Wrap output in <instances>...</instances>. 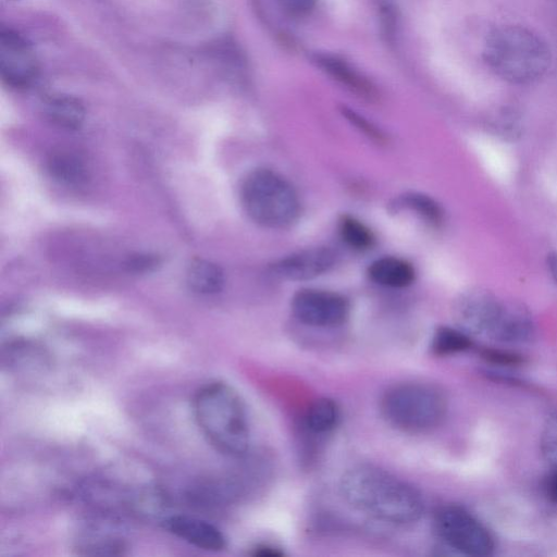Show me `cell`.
I'll return each instance as SVG.
<instances>
[{"label": "cell", "mask_w": 557, "mask_h": 557, "mask_svg": "<svg viewBox=\"0 0 557 557\" xmlns=\"http://www.w3.org/2000/svg\"><path fill=\"white\" fill-rule=\"evenodd\" d=\"M339 491L355 509L396 524L417 521L424 510L421 494L407 482L374 466L359 465L341 478Z\"/></svg>", "instance_id": "6da1fadb"}, {"label": "cell", "mask_w": 557, "mask_h": 557, "mask_svg": "<svg viewBox=\"0 0 557 557\" xmlns=\"http://www.w3.org/2000/svg\"><path fill=\"white\" fill-rule=\"evenodd\" d=\"M193 411L201 433L219 453L230 457L246 454L250 430L238 393L224 382H211L194 396Z\"/></svg>", "instance_id": "7a4b0ae2"}, {"label": "cell", "mask_w": 557, "mask_h": 557, "mask_svg": "<svg viewBox=\"0 0 557 557\" xmlns=\"http://www.w3.org/2000/svg\"><path fill=\"white\" fill-rule=\"evenodd\" d=\"M483 57L497 76L513 84L536 81L550 64V50L546 41L533 30L519 25H504L490 32Z\"/></svg>", "instance_id": "3957f363"}, {"label": "cell", "mask_w": 557, "mask_h": 557, "mask_svg": "<svg viewBox=\"0 0 557 557\" xmlns=\"http://www.w3.org/2000/svg\"><path fill=\"white\" fill-rule=\"evenodd\" d=\"M240 198L249 218L264 227H288L300 214L296 190L285 177L270 169L250 172L243 182Z\"/></svg>", "instance_id": "277c9868"}, {"label": "cell", "mask_w": 557, "mask_h": 557, "mask_svg": "<svg viewBox=\"0 0 557 557\" xmlns=\"http://www.w3.org/2000/svg\"><path fill=\"white\" fill-rule=\"evenodd\" d=\"M383 418L392 426L421 433L437 426L445 418L447 400L435 386L405 382L387 388L380 404Z\"/></svg>", "instance_id": "5b68a950"}, {"label": "cell", "mask_w": 557, "mask_h": 557, "mask_svg": "<svg viewBox=\"0 0 557 557\" xmlns=\"http://www.w3.org/2000/svg\"><path fill=\"white\" fill-rule=\"evenodd\" d=\"M435 525L443 541L463 555L484 557L494 550V539L490 531L461 506L441 507L435 515Z\"/></svg>", "instance_id": "8992f818"}, {"label": "cell", "mask_w": 557, "mask_h": 557, "mask_svg": "<svg viewBox=\"0 0 557 557\" xmlns=\"http://www.w3.org/2000/svg\"><path fill=\"white\" fill-rule=\"evenodd\" d=\"M292 310L297 320L306 325L334 327L348 319L350 306L338 293L305 288L294 295Z\"/></svg>", "instance_id": "52a82bcc"}, {"label": "cell", "mask_w": 557, "mask_h": 557, "mask_svg": "<svg viewBox=\"0 0 557 557\" xmlns=\"http://www.w3.org/2000/svg\"><path fill=\"white\" fill-rule=\"evenodd\" d=\"M38 60L30 44L18 33L0 30V74L10 86H29L38 75Z\"/></svg>", "instance_id": "ba28073f"}, {"label": "cell", "mask_w": 557, "mask_h": 557, "mask_svg": "<svg viewBox=\"0 0 557 557\" xmlns=\"http://www.w3.org/2000/svg\"><path fill=\"white\" fill-rule=\"evenodd\" d=\"M500 300L485 288H473L461 294L454 306L458 327L469 335H487Z\"/></svg>", "instance_id": "9c48e42d"}, {"label": "cell", "mask_w": 557, "mask_h": 557, "mask_svg": "<svg viewBox=\"0 0 557 557\" xmlns=\"http://www.w3.org/2000/svg\"><path fill=\"white\" fill-rule=\"evenodd\" d=\"M336 253L327 247H317L292 253L274 262L271 273L286 281H306L322 275L336 262Z\"/></svg>", "instance_id": "30bf717a"}, {"label": "cell", "mask_w": 557, "mask_h": 557, "mask_svg": "<svg viewBox=\"0 0 557 557\" xmlns=\"http://www.w3.org/2000/svg\"><path fill=\"white\" fill-rule=\"evenodd\" d=\"M534 335V320L528 307L516 300H500L487 336L495 341L518 344Z\"/></svg>", "instance_id": "8fae6325"}, {"label": "cell", "mask_w": 557, "mask_h": 557, "mask_svg": "<svg viewBox=\"0 0 557 557\" xmlns=\"http://www.w3.org/2000/svg\"><path fill=\"white\" fill-rule=\"evenodd\" d=\"M164 528L176 537L197 548L220 552L225 548L226 539L214 524L188 515H173L163 521Z\"/></svg>", "instance_id": "7c38bea8"}, {"label": "cell", "mask_w": 557, "mask_h": 557, "mask_svg": "<svg viewBox=\"0 0 557 557\" xmlns=\"http://www.w3.org/2000/svg\"><path fill=\"white\" fill-rule=\"evenodd\" d=\"M368 275L379 285L403 288L413 283L416 272L412 264L404 259L383 257L369 265Z\"/></svg>", "instance_id": "4fadbf2b"}, {"label": "cell", "mask_w": 557, "mask_h": 557, "mask_svg": "<svg viewBox=\"0 0 557 557\" xmlns=\"http://www.w3.org/2000/svg\"><path fill=\"white\" fill-rule=\"evenodd\" d=\"M186 281L194 292L210 295L222 289L224 274L215 263L203 259H195L187 268Z\"/></svg>", "instance_id": "5bb4252c"}, {"label": "cell", "mask_w": 557, "mask_h": 557, "mask_svg": "<svg viewBox=\"0 0 557 557\" xmlns=\"http://www.w3.org/2000/svg\"><path fill=\"white\" fill-rule=\"evenodd\" d=\"M45 110L52 123L67 129L78 128L85 119L84 106L81 101L70 96L50 98L46 103Z\"/></svg>", "instance_id": "9a60e30c"}, {"label": "cell", "mask_w": 557, "mask_h": 557, "mask_svg": "<svg viewBox=\"0 0 557 557\" xmlns=\"http://www.w3.org/2000/svg\"><path fill=\"white\" fill-rule=\"evenodd\" d=\"M341 418L339 407L331 398L315 399L306 413L308 429L318 434L332 431L338 424Z\"/></svg>", "instance_id": "2e32d148"}, {"label": "cell", "mask_w": 557, "mask_h": 557, "mask_svg": "<svg viewBox=\"0 0 557 557\" xmlns=\"http://www.w3.org/2000/svg\"><path fill=\"white\" fill-rule=\"evenodd\" d=\"M338 231L342 239L356 250H367L374 245L372 231L351 215H343L339 219Z\"/></svg>", "instance_id": "e0dca14e"}, {"label": "cell", "mask_w": 557, "mask_h": 557, "mask_svg": "<svg viewBox=\"0 0 557 557\" xmlns=\"http://www.w3.org/2000/svg\"><path fill=\"white\" fill-rule=\"evenodd\" d=\"M398 206L407 208L428 223L438 226L443 223V208L433 198L418 193L406 194L398 200Z\"/></svg>", "instance_id": "ac0fdd59"}, {"label": "cell", "mask_w": 557, "mask_h": 557, "mask_svg": "<svg viewBox=\"0 0 557 557\" xmlns=\"http://www.w3.org/2000/svg\"><path fill=\"white\" fill-rule=\"evenodd\" d=\"M472 345L469 334L462 330L443 326L432 339V349L436 355H450L467 350Z\"/></svg>", "instance_id": "d6986e66"}, {"label": "cell", "mask_w": 557, "mask_h": 557, "mask_svg": "<svg viewBox=\"0 0 557 557\" xmlns=\"http://www.w3.org/2000/svg\"><path fill=\"white\" fill-rule=\"evenodd\" d=\"M319 63L331 75L339 79L343 84L349 86L355 91L362 96L372 97L373 91L371 87L358 76L352 70L336 58L322 57L319 59Z\"/></svg>", "instance_id": "ffe728a7"}, {"label": "cell", "mask_w": 557, "mask_h": 557, "mask_svg": "<svg viewBox=\"0 0 557 557\" xmlns=\"http://www.w3.org/2000/svg\"><path fill=\"white\" fill-rule=\"evenodd\" d=\"M51 174L66 183H77L84 178L82 162L71 154H59L49 162Z\"/></svg>", "instance_id": "44dd1931"}, {"label": "cell", "mask_w": 557, "mask_h": 557, "mask_svg": "<svg viewBox=\"0 0 557 557\" xmlns=\"http://www.w3.org/2000/svg\"><path fill=\"white\" fill-rule=\"evenodd\" d=\"M541 451L550 466L557 467V412L552 413L545 421L541 434Z\"/></svg>", "instance_id": "7402d4cb"}, {"label": "cell", "mask_w": 557, "mask_h": 557, "mask_svg": "<svg viewBox=\"0 0 557 557\" xmlns=\"http://www.w3.org/2000/svg\"><path fill=\"white\" fill-rule=\"evenodd\" d=\"M346 116L350 120L351 123L357 125V127L360 128L367 136H369L372 140H375L377 143H385V136L382 134L380 129H377L375 126H373L371 123H369L367 120H364L362 116L356 114L352 111H346Z\"/></svg>", "instance_id": "603a6c76"}, {"label": "cell", "mask_w": 557, "mask_h": 557, "mask_svg": "<svg viewBox=\"0 0 557 557\" xmlns=\"http://www.w3.org/2000/svg\"><path fill=\"white\" fill-rule=\"evenodd\" d=\"M282 9L292 16H304L315 5L317 0H277Z\"/></svg>", "instance_id": "cb8c5ba5"}, {"label": "cell", "mask_w": 557, "mask_h": 557, "mask_svg": "<svg viewBox=\"0 0 557 557\" xmlns=\"http://www.w3.org/2000/svg\"><path fill=\"white\" fill-rule=\"evenodd\" d=\"M159 263V259L152 256H136L132 258L127 265L129 269L136 272H144L149 271L150 269L156 268V265Z\"/></svg>", "instance_id": "d4e9b609"}, {"label": "cell", "mask_w": 557, "mask_h": 557, "mask_svg": "<svg viewBox=\"0 0 557 557\" xmlns=\"http://www.w3.org/2000/svg\"><path fill=\"white\" fill-rule=\"evenodd\" d=\"M545 493L550 502L557 504V467L552 468V472L545 483Z\"/></svg>", "instance_id": "484cf974"}, {"label": "cell", "mask_w": 557, "mask_h": 557, "mask_svg": "<svg viewBox=\"0 0 557 557\" xmlns=\"http://www.w3.org/2000/svg\"><path fill=\"white\" fill-rule=\"evenodd\" d=\"M486 357L488 359H492L493 361L497 362H505V363H517L518 357L511 354L503 352V351H486Z\"/></svg>", "instance_id": "4316f807"}, {"label": "cell", "mask_w": 557, "mask_h": 557, "mask_svg": "<svg viewBox=\"0 0 557 557\" xmlns=\"http://www.w3.org/2000/svg\"><path fill=\"white\" fill-rule=\"evenodd\" d=\"M547 269L557 283V251H550L546 257Z\"/></svg>", "instance_id": "83f0119b"}]
</instances>
